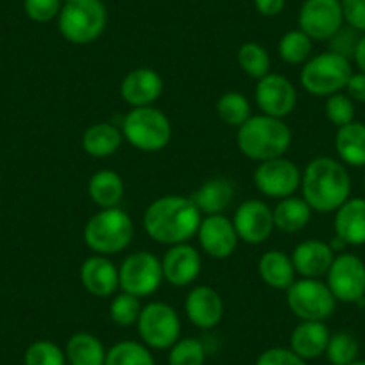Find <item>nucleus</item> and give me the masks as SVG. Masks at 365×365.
<instances>
[{"instance_id": "obj_25", "label": "nucleus", "mask_w": 365, "mask_h": 365, "mask_svg": "<svg viewBox=\"0 0 365 365\" xmlns=\"http://www.w3.org/2000/svg\"><path fill=\"white\" fill-rule=\"evenodd\" d=\"M235 199V185L226 178H212L192 194V201L202 215H220Z\"/></svg>"}, {"instance_id": "obj_12", "label": "nucleus", "mask_w": 365, "mask_h": 365, "mask_svg": "<svg viewBox=\"0 0 365 365\" xmlns=\"http://www.w3.org/2000/svg\"><path fill=\"white\" fill-rule=\"evenodd\" d=\"M301 174L294 161L285 156L262 161L255 170V185L259 194L270 199H285L301 188Z\"/></svg>"}, {"instance_id": "obj_2", "label": "nucleus", "mask_w": 365, "mask_h": 365, "mask_svg": "<svg viewBox=\"0 0 365 365\" xmlns=\"http://www.w3.org/2000/svg\"><path fill=\"white\" fill-rule=\"evenodd\" d=\"M301 192L314 212H336L351 197V175L342 161L317 156L301 174Z\"/></svg>"}, {"instance_id": "obj_30", "label": "nucleus", "mask_w": 365, "mask_h": 365, "mask_svg": "<svg viewBox=\"0 0 365 365\" xmlns=\"http://www.w3.org/2000/svg\"><path fill=\"white\" fill-rule=\"evenodd\" d=\"M65 356L70 365H104L106 349L96 335L79 331L73 333L66 342Z\"/></svg>"}, {"instance_id": "obj_20", "label": "nucleus", "mask_w": 365, "mask_h": 365, "mask_svg": "<svg viewBox=\"0 0 365 365\" xmlns=\"http://www.w3.org/2000/svg\"><path fill=\"white\" fill-rule=\"evenodd\" d=\"M290 256H292L296 274H299L301 278L321 279L322 276L328 274L336 255L329 242L312 238V240L297 244Z\"/></svg>"}, {"instance_id": "obj_47", "label": "nucleus", "mask_w": 365, "mask_h": 365, "mask_svg": "<svg viewBox=\"0 0 365 365\" xmlns=\"http://www.w3.org/2000/svg\"><path fill=\"white\" fill-rule=\"evenodd\" d=\"M349 365H365V361H360V360H356V361H353V364H349Z\"/></svg>"}, {"instance_id": "obj_16", "label": "nucleus", "mask_w": 365, "mask_h": 365, "mask_svg": "<svg viewBox=\"0 0 365 365\" xmlns=\"http://www.w3.org/2000/svg\"><path fill=\"white\" fill-rule=\"evenodd\" d=\"M197 238L202 251L210 258L215 259L230 258L235 249H237L238 242H240L233 220L224 215V213H220V215H206L201 220Z\"/></svg>"}, {"instance_id": "obj_9", "label": "nucleus", "mask_w": 365, "mask_h": 365, "mask_svg": "<svg viewBox=\"0 0 365 365\" xmlns=\"http://www.w3.org/2000/svg\"><path fill=\"white\" fill-rule=\"evenodd\" d=\"M136 328L142 342L153 349H168L181 339L178 312L161 301H154L142 308Z\"/></svg>"}, {"instance_id": "obj_17", "label": "nucleus", "mask_w": 365, "mask_h": 365, "mask_svg": "<svg viewBox=\"0 0 365 365\" xmlns=\"http://www.w3.org/2000/svg\"><path fill=\"white\" fill-rule=\"evenodd\" d=\"M202 267L201 255L194 245L175 244L167 249L161 258L163 279L172 287H188L199 278Z\"/></svg>"}, {"instance_id": "obj_23", "label": "nucleus", "mask_w": 365, "mask_h": 365, "mask_svg": "<svg viewBox=\"0 0 365 365\" xmlns=\"http://www.w3.org/2000/svg\"><path fill=\"white\" fill-rule=\"evenodd\" d=\"M329 336L326 322L301 321L290 333V349L303 360H315L326 353Z\"/></svg>"}, {"instance_id": "obj_27", "label": "nucleus", "mask_w": 365, "mask_h": 365, "mask_svg": "<svg viewBox=\"0 0 365 365\" xmlns=\"http://www.w3.org/2000/svg\"><path fill=\"white\" fill-rule=\"evenodd\" d=\"M125 185L115 170H99L88 181V195L101 210L117 208L124 197Z\"/></svg>"}, {"instance_id": "obj_43", "label": "nucleus", "mask_w": 365, "mask_h": 365, "mask_svg": "<svg viewBox=\"0 0 365 365\" xmlns=\"http://www.w3.org/2000/svg\"><path fill=\"white\" fill-rule=\"evenodd\" d=\"M344 22L358 33H365V0H340Z\"/></svg>"}, {"instance_id": "obj_6", "label": "nucleus", "mask_w": 365, "mask_h": 365, "mask_svg": "<svg viewBox=\"0 0 365 365\" xmlns=\"http://www.w3.org/2000/svg\"><path fill=\"white\" fill-rule=\"evenodd\" d=\"M124 140L143 153L165 149L172 138V124L167 115L154 106L131 108L122 120Z\"/></svg>"}, {"instance_id": "obj_34", "label": "nucleus", "mask_w": 365, "mask_h": 365, "mask_svg": "<svg viewBox=\"0 0 365 365\" xmlns=\"http://www.w3.org/2000/svg\"><path fill=\"white\" fill-rule=\"evenodd\" d=\"M238 65L252 79H262L270 73V58L269 52L255 41H247L238 48Z\"/></svg>"}, {"instance_id": "obj_38", "label": "nucleus", "mask_w": 365, "mask_h": 365, "mask_svg": "<svg viewBox=\"0 0 365 365\" xmlns=\"http://www.w3.org/2000/svg\"><path fill=\"white\" fill-rule=\"evenodd\" d=\"M65 351L51 340H36L24 354L26 365H65Z\"/></svg>"}, {"instance_id": "obj_29", "label": "nucleus", "mask_w": 365, "mask_h": 365, "mask_svg": "<svg viewBox=\"0 0 365 365\" xmlns=\"http://www.w3.org/2000/svg\"><path fill=\"white\" fill-rule=\"evenodd\" d=\"M312 212L314 210L303 197L290 195V197L279 199L276 208L272 210L274 226H276V230L285 231V233H297L308 226Z\"/></svg>"}, {"instance_id": "obj_33", "label": "nucleus", "mask_w": 365, "mask_h": 365, "mask_svg": "<svg viewBox=\"0 0 365 365\" xmlns=\"http://www.w3.org/2000/svg\"><path fill=\"white\" fill-rule=\"evenodd\" d=\"M312 38L304 34L301 29L289 31L283 34L278 43V54L289 65H301L310 59L312 54Z\"/></svg>"}, {"instance_id": "obj_11", "label": "nucleus", "mask_w": 365, "mask_h": 365, "mask_svg": "<svg viewBox=\"0 0 365 365\" xmlns=\"http://www.w3.org/2000/svg\"><path fill=\"white\" fill-rule=\"evenodd\" d=\"M326 283L329 290L340 303H360L365 297V263L356 255L340 252L335 256Z\"/></svg>"}, {"instance_id": "obj_42", "label": "nucleus", "mask_w": 365, "mask_h": 365, "mask_svg": "<svg viewBox=\"0 0 365 365\" xmlns=\"http://www.w3.org/2000/svg\"><path fill=\"white\" fill-rule=\"evenodd\" d=\"M256 365H307V360L297 356L290 347H270L259 354Z\"/></svg>"}, {"instance_id": "obj_26", "label": "nucleus", "mask_w": 365, "mask_h": 365, "mask_svg": "<svg viewBox=\"0 0 365 365\" xmlns=\"http://www.w3.org/2000/svg\"><path fill=\"white\" fill-rule=\"evenodd\" d=\"M124 142L122 129H118L110 122H97L91 124L86 131L83 133V149L84 153L90 154L91 158H110L120 149Z\"/></svg>"}, {"instance_id": "obj_7", "label": "nucleus", "mask_w": 365, "mask_h": 365, "mask_svg": "<svg viewBox=\"0 0 365 365\" xmlns=\"http://www.w3.org/2000/svg\"><path fill=\"white\" fill-rule=\"evenodd\" d=\"M353 73L351 61L335 52H321L304 63L301 70V86L315 97H329L346 88Z\"/></svg>"}, {"instance_id": "obj_14", "label": "nucleus", "mask_w": 365, "mask_h": 365, "mask_svg": "<svg viewBox=\"0 0 365 365\" xmlns=\"http://www.w3.org/2000/svg\"><path fill=\"white\" fill-rule=\"evenodd\" d=\"M344 26L340 0H304L299 11V29L312 40H329Z\"/></svg>"}, {"instance_id": "obj_8", "label": "nucleus", "mask_w": 365, "mask_h": 365, "mask_svg": "<svg viewBox=\"0 0 365 365\" xmlns=\"http://www.w3.org/2000/svg\"><path fill=\"white\" fill-rule=\"evenodd\" d=\"M287 304L301 321H328L336 308L328 283L315 278H301L287 290Z\"/></svg>"}, {"instance_id": "obj_31", "label": "nucleus", "mask_w": 365, "mask_h": 365, "mask_svg": "<svg viewBox=\"0 0 365 365\" xmlns=\"http://www.w3.org/2000/svg\"><path fill=\"white\" fill-rule=\"evenodd\" d=\"M104 365H156L153 353L143 342L122 340L106 351Z\"/></svg>"}, {"instance_id": "obj_5", "label": "nucleus", "mask_w": 365, "mask_h": 365, "mask_svg": "<svg viewBox=\"0 0 365 365\" xmlns=\"http://www.w3.org/2000/svg\"><path fill=\"white\" fill-rule=\"evenodd\" d=\"M108 24L103 0H65L58 16V27L66 41L88 45L99 40Z\"/></svg>"}, {"instance_id": "obj_4", "label": "nucleus", "mask_w": 365, "mask_h": 365, "mask_svg": "<svg viewBox=\"0 0 365 365\" xmlns=\"http://www.w3.org/2000/svg\"><path fill=\"white\" fill-rule=\"evenodd\" d=\"M135 235V224L122 208H106L97 212L83 231L84 244L97 255H117L129 247Z\"/></svg>"}, {"instance_id": "obj_3", "label": "nucleus", "mask_w": 365, "mask_h": 365, "mask_svg": "<svg viewBox=\"0 0 365 365\" xmlns=\"http://www.w3.org/2000/svg\"><path fill=\"white\" fill-rule=\"evenodd\" d=\"M292 143V131L283 118L255 115L238 128L237 145L252 161H269L285 156Z\"/></svg>"}, {"instance_id": "obj_35", "label": "nucleus", "mask_w": 365, "mask_h": 365, "mask_svg": "<svg viewBox=\"0 0 365 365\" xmlns=\"http://www.w3.org/2000/svg\"><path fill=\"white\" fill-rule=\"evenodd\" d=\"M360 344L356 336L349 331H336L329 336L328 347H326V356L331 365H349L356 361Z\"/></svg>"}, {"instance_id": "obj_44", "label": "nucleus", "mask_w": 365, "mask_h": 365, "mask_svg": "<svg viewBox=\"0 0 365 365\" xmlns=\"http://www.w3.org/2000/svg\"><path fill=\"white\" fill-rule=\"evenodd\" d=\"M347 97H349L353 103H365V73L356 72L351 73L349 81H347L346 88Z\"/></svg>"}, {"instance_id": "obj_39", "label": "nucleus", "mask_w": 365, "mask_h": 365, "mask_svg": "<svg viewBox=\"0 0 365 365\" xmlns=\"http://www.w3.org/2000/svg\"><path fill=\"white\" fill-rule=\"evenodd\" d=\"M326 117L336 128H342V125L351 124L354 120V103L347 97V93H333L326 101Z\"/></svg>"}, {"instance_id": "obj_10", "label": "nucleus", "mask_w": 365, "mask_h": 365, "mask_svg": "<svg viewBox=\"0 0 365 365\" xmlns=\"http://www.w3.org/2000/svg\"><path fill=\"white\" fill-rule=\"evenodd\" d=\"M120 290L136 297H147L156 292L163 282L161 259L150 251H136L125 256L118 267Z\"/></svg>"}, {"instance_id": "obj_40", "label": "nucleus", "mask_w": 365, "mask_h": 365, "mask_svg": "<svg viewBox=\"0 0 365 365\" xmlns=\"http://www.w3.org/2000/svg\"><path fill=\"white\" fill-rule=\"evenodd\" d=\"M61 6V0H24L26 15L38 24H47L58 19Z\"/></svg>"}, {"instance_id": "obj_45", "label": "nucleus", "mask_w": 365, "mask_h": 365, "mask_svg": "<svg viewBox=\"0 0 365 365\" xmlns=\"http://www.w3.org/2000/svg\"><path fill=\"white\" fill-rule=\"evenodd\" d=\"M287 0H255V8L263 16H278L285 9Z\"/></svg>"}, {"instance_id": "obj_21", "label": "nucleus", "mask_w": 365, "mask_h": 365, "mask_svg": "<svg viewBox=\"0 0 365 365\" xmlns=\"http://www.w3.org/2000/svg\"><path fill=\"white\" fill-rule=\"evenodd\" d=\"M81 283L96 297H110L120 289L118 267L108 256H90L81 265Z\"/></svg>"}, {"instance_id": "obj_32", "label": "nucleus", "mask_w": 365, "mask_h": 365, "mask_svg": "<svg viewBox=\"0 0 365 365\" xmlns=\"http://www.w3.org/2000/svg\"><path fill=\"white\" fill-rule=\"evenodd\" d=\"M217 115L227 125L240 128L244 122L252 117L251 103L240 91H226L217 101Z\"/></svg>"}, {"instance_id": "obj_46", "label": "nucleus", "mask_w": 365, "mask_h": 365, "mask_svg": "<svg viewBox=\"0 0 365 365\" xmlns=\"http://www.w3.org/2000/svg\"><path fill=\"white\" fill-rule=\"evenodd\" d=\"M353 59H354V63H356L358 70L365 73V36H360V40H358L356 51H354Z\"/></svg>"}, {"instance_id": "obj_41", "label": "nucleus", "mask_w": 365, "mask_h": 365, "mask_svg": "<svg viewBox=\"0 0 365 365\" xmlns=\"http://www.w3.org/2000/svg\"><path fill=\"white\" fill-rule=\"evenodd\" d=\"M358 31H354L353 27H340L331 38H329V51L335 52V54L344 56V58L351 59L353 58L354 51H356V45L360 36H358Z\"/></svg>"}, {"instance_id": "obj_1", "label": "nucleus", "mask_w": 365, "mask_h": 365, "mask_svg": "<svg viewBox=\"0 0 365 365\" xmlns=\"http://www.w3.org/2000/svg\"><path fill=\"white\" fill-rule=\"evenodd\" d=\"M202 213L182 195H163L147 206L143 213V230L154 242L163 245L187 244L197 237Z\"/></svg>"}, {"instance_id": "obj_13", "label": "nucleus", "mask_w": 365, "mask_h": 365, "mask_svg": "<svg viewBox=\"0 0 365 365\" xmlns=\"http://www.w3.org/2000/svg\"><path fill=\"white\" fill-rule=\"evenodd\" d=\"M255 101L263 115L285 118L296 110L297 91L289 77L270 72L256 83Z\"/></svg>"}, {"instance_id": "obj_22", "label": "nucleus", "mask_w": 365, "mask_h": 365, "mask_svg": "<svg viewBox=\"0 0 365 365\" xmlns=\"http://www.w3.org/2000/svg\"><path fill=\"white\" fill-rule=\"evenodd\" d=\"M335 237L346 245H365V197H349L335 212Z\"/></svg>"}, {"instance_id": "obj_18", "label": "nucleus", "mask_w": 365, "mask_h": 365, "mask_svg": "<svg viewBox=\"0 0 365 365\" xmlns=\"http://www.w3.org/2000/svg\"><path fill=\"white\" fill-rule=\"evenodd\" d=\"M163 93V79L156 70L140 66L131 70L120 83V97L131 108L153 106Z\"/></svg>"}, {"instance_id": "obj_15", "label": "nucleus", "mask_w": 365, "mask_h": 365, "mask_svg": "<svg viewBox=\"0 0 365 365\" xmlns=\"http://www.w3.org/2000/svg\"><path fill=\"white\" fill-rule=\"evenodd\" d=\"M231 220H233L238 238L249 245L263 244L276 230L272 210L259 199H247L242 202Z\"/></svg>"}, {"instance_id": "obj_36", "label": "nucleus", "mask_w": 365, "mask_h": 365, "mask_svg": "<svg viewBox=\"0 0 365 365\" xmlns=\"http://www.w3.org/2000/svg\"><path fill=\"white\" fill-rule=\"evenodd\" d=\"M206 349L197 339H179L168 353V365H205Z\"/></svg>"}, {"instance_id": "obj_28", "label": "nucleus", "mask_w": 365, "mask_h": 365, "mask_svg": "<svg viewBox=\"0 0 365 365\" xmlns=\"http://www.w3.org/2000/svg\"><path fill=\"white\" fill-rule=\"evenodd\" d=\"M335 150L349 167H365V124L353 120L336 129Z\"/></svg>"}, {"instance_id": "obj_48", "label": "nucleus", "mask_w": 365, "mask_h": 365, "mask_svg": "<svg viewBox=\"0 0 365 365\" xmlns=\"http://www.w3.org/2000/svg\"><path fill=\"white\" fill-rule=\"evenodd\" d=\"M364 192H365V175H364Z\"/></svg>"}, {"instance_id": "obj_19", "label": "nucleus", "mask_w": 365, "mask_h": 365, "mask_svg": "<svg viewBox=\"0 0 365 365\" xmlns=\"http://www.w3.org/2000/svg\"><path fill=\"white\" fill-rule=\"evenodd\" d=\"M185 312L188 321L201 329H212L222 321L224 301L215 289L199 285L188 292L185 301Z\"/></svg>"}, {"instance_id": "obj_24", "label": "nucleus", "mask_w": 365, "mask_h": 365, "mask_svg": "<svg viewBox=\"0 0 365 365\" xmlns=\"http://www.w3.org/2000/svg\"><path fill=\"white\" fill-rule=\"evenodd\" d=\"M258 272L262 282L274 290H289L296 282L292 256L278 249L263 252L258 262Z\"/></svg>"}, {"instance_id": "obj_37", "label": "nucleus", "mask_w": 365, "mask_h": 365, "mask_svg": "<svg viewBox=\"0 0 365 365\" xmlns=\"http://www.w3.org/2000/svg\"><path fill=\"white\" fill-rule=\"evenodd\" d=\"M142 308L143 307L140 303V297L131 296L128 292H122L118 296H115V299L111 301L110 317L120 328H129V326L138 322Z\"/></svg>"}]
</instances>
